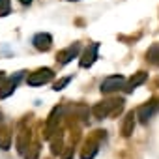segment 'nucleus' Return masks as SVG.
Wrapping results in <instances>:
<instances>
[{
    "instance_id": "1",
    "label": "nucleus",
    "mask_w": 159,
    "mask_h": 159,
    "mask_svg": "<svg viewBox=\"0 0 159 159\" xmlns=\"http://www.w3.org/2000/svg\"><path fill=\"white\" fill-rule=\"evenodd\" d=\"M122 99H111V101H101V103H98L96 107H94V116L96 118H99V120H103V118H107V116H111V114H114V112H118L120 109H122Z\"/></svg>"
},
{
    "instance_id": "2",
    "label": "nucleus",
    "mask_w": 159,
    "mask_h": 159,
    "mask_svg": "<svg viewBox=\"0 0 159 159\" xmlns=\"http://www.w3.org/2000/svg\"><path fill=\"white\" fill-rule=\"evenodd\" d=\"M52 77H54L52 69L43 67V69H38V71L30 73V75H28V79H26V83H28L30 86H39V84L51 83V81H52Z\"/></svg>"
},
{
    "instance_id": "3",
    "label": "nucleus",
    "mask_w": 159,
    "mask_h": 159,
    "mask_svg": "<svg viewBox=\"0 0 159 159\" xmlns=\"http://www.w3.org/2000/svg\"><path fill=\"white\" fill-rule=\"evenodd\" d=\"M124 86H125V79L122 75H111L101 83V92L103 94H111V92H116V90H120Z\"/></svg>"
},
{
    "instance_id": "4",
    "label": "nucleus",
    "mask_w": 159,
    "mask_h": 159,
    "mask_svg": "<svg viewBox=\"0 0 159 159\" xmlns=\"http://www.w3.org/2000/svg\"><path fill=\"white\" fill-rule=\"evenodd\" d=\"M25 77V71H19V73H15V77H11V79H8V81L0 86V99H6L8 96H11L13 92H15V88H17V84H19V81Z\"/></svg>"
},
{
    "instance_id": "5",
    "label": "nucleus",
    "mask_w": 159,
    "mask_h": 159,
    "mask_svg": "<svg viewBox=\"0 0 159 159\" xmlns=\"http://www.w3.org/2000/svg\"><path fill=\"white\" fill-rule=\"evenodd\" d=\"M98 51H99V43H98V41L90 43V45L84 49L83 56H81V67H90V66L98 60Z\"/></svg>"
},
{
    "instance_id": "6",
    "label": "nucleus",
    "mask_w": 159,
    "mask_h": 159,
    "mask_svg": "<svg viewBox=\"0 0 159 159\" xmlns=\"http://www.w3.org/2000/svg\"><path fill=\"white\" fill-rule=\"evenodd\" d=\"M32 43H34V47H36L38 51L47 52V51L52 47V36H51V34H47V32H39V34H36V36H34Z\"/></svg>"
},
{
    "instance_id": "7",
    "label": "nucleus",
    "mask_w": 159,
    "mask_h": 159,
    "mask_svg": "<svg viewBox=\"0 0 159 159\" xmlns=\"http://www.w3.org/2000/svg\"><path fill=\"white\" fill-rule=\"evenodd\" d=\"M157 109H159V103H157V101H150V103L142 105V107L137 111V116L140 118V122H142V124H148V120L157 112Z\"/></svg>"
},
{
    "instance_id": "8",
    "label": "nucleus",
    "mask_w": 159,
    "mask_h": 159,
    "mask_svg": "<svg viewBox=\"0 0 159 159\" xmlns=\"http://www.w3.org/2000/svg\"><path fill=\"white\" fill-rule=\"evenodd\" d=\"M79 51H81V43H73V45H69L67 49H64L60 54H58V64H62V66H66L67 62H71L73 58H77V54H79Z\"/></svg>"
},
{
    "instance_id": "9",
    "label": "nucleus",
    "mask_w": 159,
    "mask_h": 159,
    "mask_svg": "<svg viewBox=\"0 0 159 159\" xmlns=\"http://www.w3.org/2000/svg\"><path fill=\"white\" fill-rule=\"evenodd\" d=\"M146 79H148V73H144V71H139V73H135L129 81H127V84L124 86V90L127 92V94H131L135 88H139L140 84H144L146 83Z\"/></svg>"
},
{
    "instance_id": "10",
    "label": "nucleus",
    "mask_w": 159,
    "mask_h": 159,
    "mask_svg": "<svg viewBox=\"0 0 159 159\" xmlns=\"http://www.w3.org/2000/svg\"><path fill=\"white\" fill-rule=\"evenodd\" d=\"M133 127H135V114L129 112V114L125 116L124 124H122V135H124V137H129V135L133 133Z\"/></svg>"
},
{
    "instance_id": "11",
    "label": "nucleus",
    "mask_w": 159,
    "mask_h": 159,
    "mask_svg": "<svg viewBox=\"0 0 159 159\" xmlns=\"http://www.w3.org/2000/svg\"><path fill=\"white\" fill-rule=\"evenodd\" d=\"M146 60H148L150 64H153V66H159V43H153V45L148 49Z\"/></svg>"
},
{
    "instance_id": "12",
    "label": "nucleus",
    "mask_w": 159,
    "mask_h": 159,
    "mask_svg": "<svg viewBox=\"0 0 159 159\" xmlns=\"http://www.w3.org/2000/svg\"><path fill=\"white\" fill-rule=\"evenodd\" d=\"M0 148H2V150H10V133L8 131L0 133Z\"/></svg>"
},
{
    "instance_id": "13",
    "label": "nucleus",
    "mask_w": 159,
    "mask_h": 159,
    "mask_svg": "<svg viewBox=\"0 0 159 159\" xmlns=\"http://www.w3.org/2000/svg\"><path fill=\"white\" fill-rule=\"evenodd\" d=\"M10 0H0V17H6L10 13Z\"/></svg>"
},
{
    "instance_id": "14",
    "label": "nucleus",
    "mask_w": 159,
    "mask_h": 159,
    "mask_svg": "<svg viewBox=\"0 0 159 159\" xmlns=\"http://www.w3.org/2000/svg\"><path fill=\"white\" fill-rule=\"evenodd\" d=\"M69 81H71V77H66V79H62V81H58V83L54 84V90H56V92H58V90H62V88H64Z\"/></svg>"
},
{
    "instance_id": "15",
    "label": "nucleus",
    "mask_w": 159,
    "mask_h": 159,
    "mask_svg": "<svg viewBox=\"0 0 159 159\" xmlns=\"http://www.w3.org/2000/svg\"><path fill=\"white\" fill-rule=\"evenodd\" d=\"M38 150H39V148H38V146H34V148H32V152H30V153H26V159H36V157H38Z\"/></svg>"
},
{
    "instance_id": "16",
    "label": "nucleus",
    "mask_w": 159,
    "mask_h": 159,
    "mask_svg": "<svg viewBox=\"0 0 159 159\" xmlns=\"http://www.w3.org/2000/svg\"><path fill=\"white\" fill-rule=\"evenodd\" d=\"M71 155H73V148H67L66 153L62 155V159H71Z\"/></svg>"
},
{
    "instance_id": "17",
    "label": "nucleus",
    "mask_w": 159,
    "mask_h": 159,
    "mask_svg": "<svg viewBox=\"0 0 159 159\" xmlns=\"http://www.w3.org/2000/svg\"><path fill=\"white\" fill-rule=\"evenodd\" d=\"M4 79H6V73H4V71H0V83H2Z\"/></svg>"
},
{
    "instance_id": "18",
    "label": "nucleus",
    "mask_w": 159,
    "mask_h": 159,
    "mask_svg": "<svg viewBox=\"0 0 159 159\" xmlns=\"http://www.w3.org/2000/svg\"><path fill=\"white\" fill-rule=\"evenodd\" d=\"M19 2H21V4H30L32 0H19Z\"/></svg>"
}]
</instances>
